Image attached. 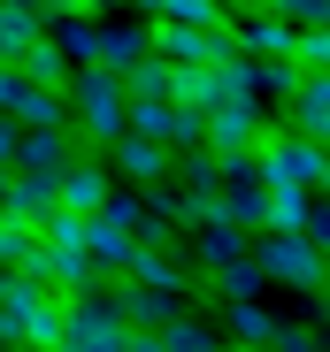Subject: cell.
<instances>
[{
    "mask_svg": "<svg viewBox=\"0 0 330 352\" xmlns=\"http://www.w3.org/2000/svg\"><path fill=\"white\" fill-rule=\"evenodd\" d=\"M269 344H292V352H300V344H315V329H300V322H277V337H269Z\"/></svg>",
    "mask_w": 330,
    "mask_h": 352,
    "instance_id": "4316f807",
    "label": "cell"
},
{
    "mask_svg": "<svg viewBox=\"0 0 330 352\" xmlns=\"http://www.w3.org/2000/svg\"><path fill=\"white\" fill-rule=\"evenodd\" d=\"M254 168H261V184H315V168H322V146L292 123H269L254 138Z\"/></svg>",
    "mask_w": 330,
    "mask_h": 352,
    "instance_id": "277c9868",
    "label": "cell"
},
{
    "mask_svg": "<svg viewBox=\"0 0 330 352\" xmlns=\"http://www.w3.org/2000/svg\"><path fill=\"white\" fill-rule=\"evenodd\" d=\"M16 138H23V123H16V115H0V161H16Z\"/></svg>",
    "mask_w": 330,
    "mask_h": 352,
    "instance_id": "83f0119b",
    "label": "cell"
},
{
    "mask_svg": "<svg viewBox=\"0 0 330 352\" xmlns=\"http://www.w3.org/2000/svg\"><path fill=\"white\" fill-rule=\"evenodd\" d=\"M146 46H154V23H123V16H107V23H100V69L138 62Z\"/></svg>",
    "mask_w": 330,
    "mask_h": 352,
    "instance_id": "5bb4252c",
    "label": "cell"
},
{
    "mask_svg": "<svg viewBox=\"0 0 330 352\" xmlns=\"http://www.w3.org/2000/svg\"><path fill=\"white\" fill-rule=\"evenodd\" d=\"M307 192H322V199H330V146H322V168H315V184H307Z\"/></svg>",
    "mask_w": 330,
    "mask_h": 352,
    "instance_id": "f1b7e54d",
    "label": "cell"
},
{
    "mask_svg": "<svg viewBox=\"0 0 330 352\" xmlns=\"http://www.w3.org/2000/svg\"><path fill=\"white\" fill-rule=\"evenodd\" d=\"M85 253H92V268H100V283H107V276H123V261H131V230H123L116 214H100V207H92V222H85Z\"/></svg>",
    "mask_w": 330,
    "mask_h": 352,
    "instance_id": "7c38bea8",
    "label": "cell"
},
{
    "mask_svg": "<svg viewBox=\"0 0 330 352\" xmlns=\"http://www.w3.org/2000/svg\"><path fill=\"white\" fill-rule=\"evenodd\" d=\"M254 245V230H238V222H223V214H215V222H200V238H192V261L200 268H223L231 253H246Z\"/></svg>",
    "mask_w": 330,
    "mask_h": 352,
    "instance_id": "9a60e30c",
    "label": "cell"
},
{
    "mask_svg": "<svg viewBox=\"0 0 330 352\" xmlns=\"http://www.w3.org/2000/svg\"><path fill=\"white\" fill-rule=\"evenodd\" d=\"M231 31H238V54H254V62H292V38H300L285 16H269V8L231 16Z\"/></svg>",
    "mask_w": 330,
    "mask_h": 352,
    "instance_id": "30bf717a",
    "label": "cell"
},
{
    "mask_svg": "<svg viewBox=\"0 0 330 352\" xmlns=\"http://www.w3.org/2000/svg\"><path fill=\"white\" fill-rule=\"evenodd\" d=\"M107 192H116V168H107V161H100V153L85 146V153H77V161L62 168V207H85V214H92V207H100Z\"/></svg>",
    "mask_w": 330,
    "mask_h": 352,
    "instance_id": "8fae6325",
    "label": "cell"
},
{
    "mask_svg": "<svg viewBox=\"0 0 330 352\" xmlns=\"http://www.w3.org/2000/svg\"><path fill=\"white\" fill-rule=\"evenodd\" d=\"M62 344H77V352H107V344H123V314H116V291H107V283L62 291Z\"/></svg>",
    "mask_w": 330,
    "mask_h": 352,
    "instance_id": "3957f363",
    "label": "cell"
},
{
    "mask_svg": "<svg viewBox=\"0 0 330 352\" xmlns=\"http://www.w3.org/2000/svg\"><path fill=\"white\" fill-rule=\"evenodd\" d=\"M54 8H77V16H116V8H131V0H54Z\"/></svg>",
    "mask_w": 330,
    "mask_h": 352,
    "instance_id": "484cf974",
    "label": "cell"
},
{
    "mask_svg": "<svg viewBox=\"0 0 330 352\" xmlns=\"http://www.w3.org/2000/svg\"><path fill=\"white\" fill-rule=\"evenodd\" d=\"M77 153H85L77 123H23V138H16V168H54L62 176Z\"/></svg>",
    "mask_w": 330,
    "mask_h": 352,
    "instance_id": "52a82bcc",
    "label": "cell"
},
{
    "mask_svg": "<svg viewBox=\"0 0 330 352\" xmlns=\"http://www.w3.org/2000/svg\"><path fill=\"white\" fill-rule=\"evenodd\" d=\"M16 69H23L31 85H54V92H62V77H70V62H62V46H54L46 31H39V38L23 46V62H16Z\"/></svg>",
    "mask_w": 330,
    "mask_h": 352,
    "instance_id": "ffe728a7",
    "label": "cell"
},
{
    "mask_svg": "<svg viewBox=\"0 0 330 352\" xmlns=\"http://www.w3.org/2000/svg\"><path fill=\"white\" fill-rule=\"evenodd\" d=\"M154 344H169V352H207V344H223V329H207L200 314H169L154 329Z\"/></svg>",
    "mask_w": 330,
    "mask_h": 352,
    "instance_id": "d6986e66",
    "label": "cell"
},
{
    "mask_svg": "<svg viewBox=\"0 0 330 352\" xmlns=\"http://www.w3.org/2000/svg\"><path fill=\"white\" fill-rule=\"evenodd\" d=\"M39 245V230L16 222V214H0V268H23V253Z\"/></svg>",
    "mask_w": 330,
    "mask_h": 352,
    "instance_id": "7402d4cb",
    "label": "cell"
},
{
    "mask_svg": "<svg viewBox=\"0 0 330 352\" xmlns=\"http://www.w3.org/2000/svg\"><path fill=\"white\" fill-rule=\"evenodd\" d=\"M107 291H116V314L131 322V329H161L177 314V291L169 283H138V276H107Z\"/></svg>",
    "mask_w": 330,
    "mask_h": 352,
    "instance_id": "ba28073f",
    "label": "cell"
},
{
    "mask_svg": "<svg viewBox=\"0 0 330 352\" xmlns=\"http://www.w3.org/2000/svg\"><path fill=\"white\" fill-rule=\"evenodd\" d=\"M169 69H177V62H161V54L146 46L138 62L116 69V85H123V100H161V92H169Z\"/></svg>",
    "mask_w": 330,
    "mask_h": 352,
    "instance_id": "2e32d148",
    "label": "cell"
},
{
    "mask_svg": "<svg viewBox=\"0 0 330 352\" xmlns=\"http://www.w3.org/2000/svg\"><path fill=\"white\" fill-rule=\"evenodd\" d=\"M39 31H46V0H0V62H23Z\"/></svg>",
    "mask_w": 330,
    "mask_h": 352,
    "instance_id": "4fadbf2b",
    "label": "cell"
},
{
    "mask_svg": "<svg viewBox=\"0 0 330 352\" xmlns=\"http://www.w3.org/2000/svg\"><path fill=\"white\" fill-rule=\"evenodd\" d=\"M254 261H261L269 283H285V291H307V299H322V291H330V253L307 238V230L261 222V230H254Z\"/></svg>",
    "mask_w": 330,
    "mask_h": 352,
    "instance_id": "6da1fadb",
    "label": "cell"
},
{
    "mask_svg": "<svg viewBox=\"0 0 330 352\" xmlns=\"http://www.w3.org/2000/svg\"><path fill=\"white\" fill-rule=\"evenodd\" d=\"M223 337H238V344H269V337H277V314H269L261 299H223Z\"/></svg>",
    "mask_w": 330,
    "mask_h": 352,
    "instance_id": "e0dca14e",
    "label": "cell"
},
{
    "mask_svg": "<svg viewBox=\"0 0 330 352\" xmlns=\"http://www.w3.org/2000/svg\"><path fill=\"white\" fill-rule=\"evenodd\" d=\"M207 276H215V291H223V299H261V283H269V276H261V261H254V245H246V253H231L223 268H207Z\"/></svg>",
    "mask_w": 330,
    "mask_h": 352,
    "instance_id": "ac0fdd59",
    "label": "cell"
},
{
    "mask_svg": "<svg viewBox=\"0 0 330 352\" xmlns=\"http://www.w3.org/2000/svg\"><path fill=\"white\" fill-rule=\"evenodd\" d=\"M107 153H116V184L154 192L161 176H169V153H177V146H161V138H146V131H116V138H107Z\"/></svg>",
    "mask_w": 330,
    "mask_h": 352,
    "instance_id": "8992f818",
    "label": "cell"
},
{
    "mask_svg": "<svg viewBox=\"0 0 330 352\" xmlns=\"http://www.w3.org/2000/svg\"><path fill=\"white\" fill-rule=\"evenodd\" d=\"M292 62H300V69H330V23H307V31L292 38Z\"/></svg>",
    "mask_w": 330,
    "mask_h": 352,
    "instance_id": "cb8c5ba5",
    "label": "cell"
},
{
    "mask_svg": "<svg viewBox=\"0 0 330 352\" xmlns=\"http://www.w3.org/2000/svg\"><path fill=\"white\" fill-rule=\"evenodd\" d=\"M23 344H62V291H46V299L23 314Z\"/></svg>",
    "mask_w": 330,
    "mask_h": 352,
    "instance_id": "44dd1931",
    "label": "cell"
},
{
    "mask_svg": "<svg viewBox=\"0 0 330 352\" xmlns=\"http://www.w3.org/2000/svg\"><path fill=\"white\" fill-rule=\"evenodd\" d=\"M62 107H70V123H77V138H85V146H107V138L123 131V115H131V100H123L116 69H100V62H85V69H70V77H62Z\"/></svg>",
    "mask_w": 330,
    "mask_h": 352,
    "instance_id": "7a4b0ae2",
    "label": "cell"
},
{
    "mask_svg": "<svg viewBox=\"0 0 330 352\" xmlns=\"http://www.w3.org/2000/svg\"><path fill=\"white\" fill-rule=\"evenodd\" d=\"M261 131H269V115H261V92H231V100L200 107V146H207V153H246Z\"/></svg>",
    "mask_w": 330,
    "mask_h": 352,
    "instance_id": "5b68a950",
    "label": "cell"
},
{
    "mask_svg": "<svg viewBox=\"0 0 330 352\" xmlns=\"http://www.w3.org/2000/svg\"><path fill=\"white\" fill-rule=\"evenodd\" d=\"M0 199H8V161H0Z\"/></svg>",
    "mask_w": 330,
    "mask_h": 352,
    "instance_id": "f546056e",
    "label": "cell"
},
{
    "mask_svg": "<svg viewBox=\"0 0 330 352\" xmlns=\"http://www.w3.org/2000/svg\"><path fill=\"white\" fill-rule=\"evenodd\" d=\"M300 230H307V238L330 253V199H322V192H307V207H300Z\"/></svg>",
    "mask_w": 330,
    "mask_h": 352,
    "instance_id": "d4e9b609",
    "label": "cell"
},
{
    "mask_svg": "<svg viewBox=\"0 0 330 352\" xmlns=\"http://www.w3.org/2000/svg\"><path fill=\"white\" fill-rule=\"evenodd\" d=\"M285 123L307 131L315 146H330V69H300V85L285 100Z\"/></svg>",
    "mask_w": 330,
    "mask_h": 352,
    "instance_id": "9c48e42d",
    "label": "cell"
},
{
    "mask_svg": "<svg viewBox=\"0 0 330 352\" xmlns=\"http://www.w3.org/2000/svg\"><path fill=\"white\" fill-rule=\"evenodd\" d=\"M292 85H300V62H254V92L292 100Z\"/></svg>",
    "mask_w": 330,
    "mask_h": 352,
    "instance_id": "603a6c76",
    "label": "cell"
}]
</instances>
